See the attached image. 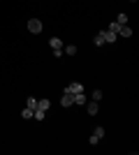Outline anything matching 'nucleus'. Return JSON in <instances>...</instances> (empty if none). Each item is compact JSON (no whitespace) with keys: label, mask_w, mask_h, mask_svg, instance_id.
<instances>
[{"label":"nucleus","mask_w":139,"mask_h":155,"mask_svg":"<svg viewBox=\"0 0 139 155\" xmlns=\"http://www.w3.org/2000/svg\"><path fill=\"white\" fill-rule=\"evenodd\" d=\"M42 28H44V26H42V21H40V19H30V21H28V30L33 32V35L42 32Z\"/></svg>","instance_id":"1"},{"label":"nucleus","mask_w":139,"mask_h":155,"mask_svg":"<svg viewBox=\"0 0 139 155\" xmlns=\"http://www.w3.org/2000/svg\"><path fill=\"white\" fill-rule=\"evenodd\" d=\"M86 102H88V97L84 95V93H77V95H74V104H77V107H84Z\"/></svg>","instance_id":"6"},{"label":"nucleus","mask_w":139,"mask_h":155,"mask_svg":"<svg viewBox=\"0 0 139 155\" xmlns=\"http://www.w3.org/2000/svg\"><path fill=\"white\" fill-rule=\"evenodd\" d=\"M84 107H86V111H88V114H91V116H98L100 107H98V102H95V100H88V102L84 104Z\"/></svg>","instance_id":"3"},{"label":"nucleus","mask_w":139,"mask_h":155,"mask_svg":"<svg viewBox=\"0 0 139 155\" xmlns=\"http://www.w3.org/2000/svg\"><path fill=\"white\" fill-rule=\"evenodd\" d=\"M60 104H63V107H72L74 104V95L70 91H63V97H60Z\"/></svg>","instance_id":"2"},{"label":"nucleus","mask_w":139,"mask_h":155,"mask_svg":"<svg viewBox=\"0 0 139 155\" xmlns=\"http://www.w3.org/2000/svg\"><path fill=\"white\" fill-rule=\"evenodd\" d=\"M93 134L98 137V139H102V137H104V127H100V125H98V127L93 130Z\"/></svg>","instance_id":"15"},{"label":"nucleus","mask_w":139,"mask_h":155,"mask_svg":"<svg viewBox=\"0 0 139 155\" xmlns=\"http://www.w3.org/2000/svg\"><path fill=\"white\" fill-rule=\"evenodd\" d=\"M118 35H121V37H130V35H132V28H130V26H121Z\"/></svg>","instance_id":"8"},{"label":"nucleus","mask_w":139,"mask_h":155,"mask_svg":"<svg viewBox=\"0 0 139 155\" xmlns=\"http://www.w3.org/2000/svg\"><path fill=\"white\" fill-rule=\"evenodd\" d=\"M93 42H95V46H102V44H104V37H102V32H98V35H95V39H93Z\"/></svg>","instance_id":"14"},{"label":"nucleus","mask_w":139,"mask_h":155,"mask_svg":"<svg viewBox=\"0 0 139 155\" xmlns=\"http://www.w3.org/2000/svg\"><path fill=\"white\" fill-rule=\"evenodd\" d=\"M63 53H67V56H74V53H77V46H74V44L65 46V49H63Z\"/></svg>","instance_id":"11"},{"label":"nucleus","mask_w":139,"mask_h":155,"mask_svg":"<svg viewBox=\"0 0 139 155\" xmlns=\"http://www.w3.org/2000/svg\"><path fill=\"white\" fill-rule=\"evenodd\" d=\"M107 30H111V32H116V35H118V30H121V23H116V21H114V23H109V28H107Z\"/></svg>","instance_id":"16"},{"label":"nucleus","mask_w":139,"mask_h":155,"mask_svg":"<svg viewBox=\"0 0 139 155\" xmlns=\"http://www.w3.org/2000/svg\"><path fill=\"white\" fill-rule=\"evenodd\" d=\"M91 100H95V102H100V100H102V91H98V88H95V91L91 93Z\"/></svg>","instance_id":"12"},{"label":"nucleus","mask_w":139,"mask_h":155,"mask_svg":"<svg viewBox=\"0 0 139 155\" xmlns=\"http://www.w3.org/2000/svg\"><path fill=\"white\" fill-rule=\"evenodd\" d=\"M88 141H91V146H95V143H98L100 139H98V137H95V134H91V139H88Z\"/></svg>","instance_id":"18"},{"label":"nucleus","mask_w":139,"mask_h":155,"mask_svg":"<svg viewBox=\"0 0 139 155\" xmlns=\"http://www.w3.org/2000/svg\"><path fill=\"white\" fill-rule=\"evenodd\" d=\"M33 111L35 109H28V107H26V109L21 111V116H23V118H33Z\"/></svg>","instance_id":"17"},{"label":"nucleus","mask_w":139,"mask_h":155,"mask_svg":"<svg viewBox=\"0 0 139 155\" xmlns=\"http://www.w3.org/2000/svg\"><path fill=\"white\" fill-rule=\"evenodd\" d=\"M102 37H104V42H109V44H114L118 35H116V32H111V30H102Z\"/></svg>","instance_id":"5"},{"label":"nucleus","mask_w":139,"mask_h":155,"mask_svg":"<svg viewBox=\"0 0 139 155\" xmlns=\"http://www.w3.org/2000/svg\"><path fill=\"white\" fill-rule=\"evenodd\" d=\"M116 23H121V26H127V14H125V12H121V14H118V19H116Z\"/></svg>","instance_id":"10"},{"label":"nucleus","mask_w":139,"mask_h":155,"mask_svg":"<svg viewBox=\"0 0 139 155\" xmlns=\"http://www.w3.org/2000/svg\"><path fill=\"white\" fill-rule=\"evenodd\" d=\"M26 107H28V109H37V100H35V97H28Z\"/></svg>","instance_id":"13"},{"label":"nucleus","mask_w":139,"mask_h":155,"mask_svg":"<svg viewBox=\"0 0 139 155\" xmlns=\"http://www.w3.org/2000/svg\"><path fill=\"white\" fill-rule=\"evenodd\" d=\"M65 91H70L72 95H77V93H84V86H81L79 81H74V84H70V86H67Z\"/></svg>","instance_id":"4"},{"label":"nucleus","mask_w":139,"mask_h":155,"mask_svg":"<svg viewBox=\"0 0 139 155\" xmlns=\"http://www.w3.org/2000/svg\"><path fill=\"white\" fill-rule=\"evenodd\" d=\"M49 107H51V102H49V100H46V97H44V100H37V109L46 111V109H49Z\"/></svg>","instance_id":"9"},{"label":"nucleus","mask_w":139,"mask_h":155,"mask_svg":"<svg viewBox=\"0 0 139 155\" xmlns=\"http://www.w3.org/2000/svg\"><path fill=\"white\" fill-rule=\"evenodd\" d=\"M49 44H51L53 51H56V49H63V42H60V37H51V39H49Z\"/></svg>","instance_id":"7"}]
</instances>
